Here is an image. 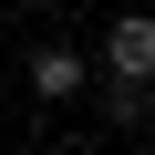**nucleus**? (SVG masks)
<instances>
[{
	"label": "nucleus",
	"mask_w": 155,
	"mask_h": 155,
	"mask_svg": "<svg viewBox=\"0 0 155 155\" xmlns=\"http://www.w3.org/2000/svg\"><path fill=\"white\" fill-rule=\"evenodd\" d=\"M104 114H114V124H145V114H155V83H104Z\"/></svg>",
	"instance_id": "nucleus-3"
},
{
	"label": "nucleus",
	"mask_w": 155,
	"mask_h": 155,
	"mask_svg": "<svg viewBox=\"0 0 155 155\" xmlns=\"http://www.w3.org/2000/svg\"><path fill=\"white\" fill-rule=\"evenodd\" d=\"M21 83H31L41 104H72V93H83V83H93V62H83V52H72V41H41V52H31V72H21Z\"/></svg>",
	"instance_id": "nucleus-2"
},
{
	"label": "nucleus",
	"mask_w": 155,
	"mask_h": 155,
	"mask_svg": "<svg viewBox=\"0 0 155 155\" xmlns=\"http://www.w3.org/2000/svg\"><path fill=\"white\" fill-rule=\"evenodd\" d=\"M104 72H114V83H155V11L104 21Z\"/></svg>",
	"instance_id": "nucleus-1"
}]
</instances>
